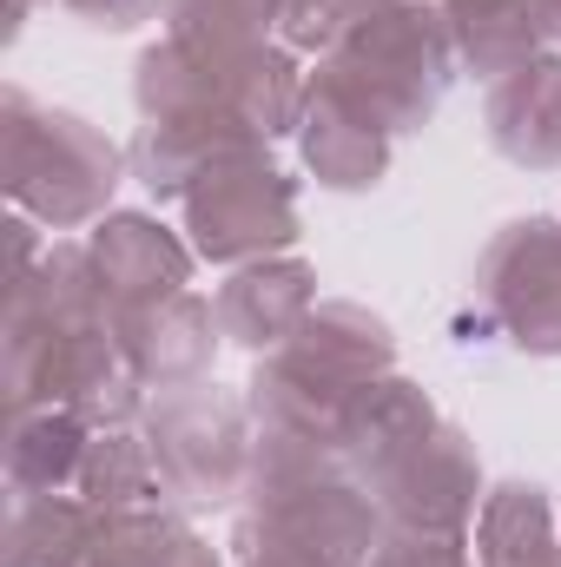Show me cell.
<instances>
[{
  "mask_svg": "<svg viewBox=\"0 0 561 567\" xmlns=\"http://www.w3.org/2000/svg\"><path fill=\"white\" fill-rule=\"evenodd\" d=\"M7 410H73L86 429H126L140 383L113 337V303L86 245H47L33 278L7 290Z\"/></svg>",
  "mask_w": 561,
  "mask_h": 567,
  "instance_id": "obj_1",
  "label": "cell"
},
{
  "mask_svg": "<svg viewBox=\"0 0 561 567\" xmlns=\"http://www.w3.org/2000/svg\"><path fill=\"white\" fill-rule=\"evenodd\" d=\"M390 370H397V337L384 317H370L364 303H317L272 357H258L245 410L272 435L337 449L344 410Z\"/></svg>",
  "mask_w": 561,
  "mask_h": 567,
  "instance_id": "obj_2",
  "label": "cell"
},
{
  "mask_svg": "<svg viewBox=\"0 0 561 567\" xmlns=\"http://www.w3.org/2000/svg\"><path fill=\"white\" fill-rule=\"evenodd\" d=\"M456 66L462 60L449 40V13L436 0H397L317 60L310 93L364 113L370 126H384L397 140V133H417L436 120Z\"/></svg>",
  "mask_w": 561,
  "mask_h": 567,
  "instance_id": "obj_3",
  "label": "cell"
},
{
  "mask_svg": "<svg viewBox=\"0 0 561 567\" xmlns=\"http://www.w3.org/2000/svg\"><path fill=\"white\" fill-rule=\"evenodd\" d=\"M120 178H126V158L93 120L40 106L20 86L0 93V185L20 205V218L47 231L100 225Z\"/></svg>",
  "mask_w": 561,
  "mask_h": 567,
  "instance_id": "obj_4",
  "label": "cell"
},
{
  "mask_svg": "<svg viewBox=\"0 0 561 567\" xmlns=\"http://www.w3.org/2000/svg\"><path fill=\"white\" fill-rule=\"evenodd\" d=\"M145 449L159 468V502L178 515H205L225 502H245L252 482V442L258 423L245 410V396H225L212 383L192 390H159V403L145 410Z\"/></svg>",
  "mask_w": 561,
  "mask_h": 567,
  "instance_id": "obj_5",
  "label": "cell"
},
{
  "mask_svg": "<svg viewBox=\"0 0 561 567\" xmlns=\"http://www.w3.org/2000/svg\"><path fill=\"white\" fill-rule=\"evenodd\" d=\"M178 212H185L192 258H205L218 271L265 265V258H284L297 245V185L272 165L265 145H245V152L212 158L185 185Z\"/></svg>",
  "mask_w": 561,
  "mask_h": 567,
  "instance_id": "obj_6",
  "label": "cell"
},
{
  "mask_svg": "<svg viewBox=\"0 0 561 567\" xmlns=\"http://www.w3.org/2000/svg\"><path fill=\"white\" fill-rule=\"evenodd\" d=\"M476 297L516 350L561 357V218L502 225L476 265Z\"/></svg>",
  "mask_w": 561,
  "mask_h": 567,
  "instance_id": "obj_7",
  "label": "cell"
},
{
  "mask_svg": "<svg viewBox=\"0 0 561 567\" xmlns=\"http://www.w3.org/2000/svg\"><path fill=\"white\" fill-rule=\"evenodd\" d=\"M377 515L384 528H410V535H469L482 515V468L476 449L462 442L456 423H436L404 462H390L377 482Z\"/></svg>",
  "mask_w": 561,
  "mask_h": 567,
  "instance_id": "obj_8",
  "label": "cell"
},
{
  "mask_svg": "<svg viewBox=\"0 0 561 567\" xmlns=\"http://www.w3.org/2000/svg\"><path fill=\"white\" fill-rule=\"evenodd\" d=\"M113 337H120V357H126L140 390H192V383H205L212 357L225 343L218 310L205 297H192V290L113 317Z\"/></svg>",
  "mask_w": 561,
  "mask_h": 567,
  "instance_id": "obj_9",
  "label": "cell"
},
{
  "mask_svg": "<svg viewBox=\"0 0 561 567\" xmlns=\"http://www.w3.org/2000/svg\"><path fill=\"white\" fill-rule=\"evenodd\" d=\"M86 258H93V278L106 290L113 317L145 310V303H165L192 284V245L172 238L159 218L145 212H106L93 231H86Z\"/></svg>",
  "mask_w": 561,
  "mask_h": 567,
  "instance_id": "obj_10",
  "label": "cell"
},
{
  "mask_svg": "<svg viewBox=\"0 0 561 567\" xmlns=\"http://www.w3.org/2000/svg\"><path fill=\"white\" fill-rule=\"evenodd\" d=\"M212 310H218V330L225 343L252 350V357H272L284 337L317 310V271L304 258H265V265H245L212 290Z\"/></svg>",
  "mask_w": 561,
  "mask_h": 567,
  "instance_id": "obj_11",
  "label": "cell"
},
{
  "mask_svg": "<svg viewBox=\"0 0 561 567\" xmlns=\"http://www.w3.org/2000/svg\"><path fill=\"white\" fill-rule=\"evenodd\" d=\"M482 133L489 145L522 165V172H555L561 165V53H542L516 73H502L482 100Z\"/></svg>",
  "mask_w": 561,
  "mask_h": 567,
  "instance_id": "obj_12",
  "label": "cell"
},
{
  "mask_svg": "<svg viewBox=\"0 0 561 567\" xmlns=\"http://www.w3.org/2000/svg\"><path fill=\"white\" fill-rule=\"evenodd\" d=\"M442 423L436 416V403L422 396L417 383H404L397 370L390 377H377L350 410H344V429H337V449H344V462H350V475L370 488L390 462H404L410 449H417L429 429Z\"/></svg>",
  "mask_w": 561,
  "mask_h": 567,
  "instance_id": "obj_13",
  "label": "cell"
},
{
  "mask_svg": "<svg viewBox=\"0 0 561 567\" xmlns=\"http://www.w3.org/2000/svg\"><path fill=\"white\" fill-rule=\"evenodd\" d=\"M245 145H272V140H258V133H252L245 120H232V113H185V120H152V126H140L126 165H133V178H140L152 198H185V185H192L212 158L245 152Z\"/></svg>",
  "mask_w": 561,
  "mask_h": 567,
  "instance_id": "obj_14",
  "label": "cell"
},
{
  "mask_svg": "<svg viewBox=\"0 0 561 567\" xmlns=\"http://www.w3.org/2000/svg\"><path fill=\"white\" fill-rule=\"evenodd\" d=\"M449 40H456V60L476 73V80H502L529 60L549 53L555 40V20L542 13V0H449Z\"/></svg>",
  "mask_w": 561,
  "mask_h": 567,
  "instance_id": "obj_15",
  "label": "cell"
},
{
  "mask_svg": "<svg viewBox=\"0 0 561 567\" xmlns=\"http://www.w3.org/2000/svg\"><path fill=\"white\" fill-rule=\"evenodd\" d=\"M212 53V47H205ZM212 66H218V100L258 133V140H278V133H297V120H304V100H310V80L297 73V60H290V47H225V53H212Z\"/></svg>",
  "mask_w": 561,
  "mask_h": 567,
  "instance_id": "obj_16",
  "label": "cell"
},
{
  "mask_svg": "<svg viewBox=\"0 0 561 567\" xmlns=\"http://www.w3.org/2000/svg\"><path fill=\"white\" fill-rule=\"evenodd\" d=\"M297 152H304L310 178H317V185H330V192H370V185L390 172V133H384V126H370L364 113H350V106L324 100V93H310V100H304Z\"/></svg>",
  "mask_w": 561,
  "mask_h": 567,
  "instance_id": "obj_17",
  "label": "cell"
},
{
  "mask_svg": "<svg viewBox=\"0 0 561 567\" xmlns=\"http://www.w3.org/2000/svg\"><path fill=\"white\" fill-rule=\"evenodd\" d=\"M93 429L73 410H13L7 423V488L20 495H67L80 482Z\"/></svg>",
  "mask_w": 561,
  "mask_h": 567,
  "instance_id": "obj_18",
  "label": "cell"
},
{
  "mask_svg": "<svg viewBox=\"0 0 561 567\" xmlns=\"http://www.w3.org/2000/svg\"><path fill=\"white\" fill-rule=\"evenodd\" d=\"M476 567H542L561 555V528L555 508L536 482H496L482 495L476 515V542H469Z\"/></svg>",
  "mask_w": 561,
  "mask_h": 567,
  "instance_id": "obj_19",
  "label": "cell"
},
{
  "mask_svg": "<svg viewBox=\"0 0 561 567\" xmlns=\"http://www.w3.org/2000/svg\"><path fill=\"white\" fill-rule=\"evenodd\" d=\"M100 522L80 495H20L7 515V567H93Z\"/></svg>",
  "mask_w": 561,
  "mask_h": 567,
  "instance_id": "obj_20",
  "label": "cell"
},
{
  "mask_svg": "<svg viewBox=\"0 0 561 567\" xmlns=\"http://www.w3.org/2000/svg\"><path fill=\"white\" fill-rule=\"evenodd\" d=\"M93 567H218V555L178 508L145 502V508H126V515L100 522Z\"/></svg>",
  "mask_w": 561,
  "mask_h": 567,
  "instance_id": "obj_21",
  "label": "cell"
},
{
  "mask_svg": "<svg viewBox=\"0 0 561 567\" xmlns=\"http://www.w3.org/2000/svg\"><path fill=\"white\" fill-rule=\"evenodd\" d=\"M73 495L86 508H100V515H126V508L159 502V468H152L145 435H133V429H93Z\"/></svg>",
  "mask_w": 561,
  "mask_h": 567,
  "instance_id": "obj_22",
  "label": "cell"
},
{
  "mask_svg": "<svg viewBox=\"0 0 561 567\" xmlns=\"http://www.w3.org/2000/svg\"><path fill=\"white\" fill-rule=\"evenodd\" d=\"M290 7L297 0H159V20L172 40L225 53V47H265L272 27L290 20Z\"/></svg>",
  "mask_w": 561,
  "mask_h": 567,
  "instance_id": "obj_23",
  "label": "cell"
},
{
  "mask_svg": "<svg viewBox=\"0 0 561 567\" xmlns=\"http://www.w3.org/2000/svg\"><path fill=\"white\" fill-rule=\"evenodd\" d=\"M384 7H397V0H297L290 7V20H284V40L297 47V53H330L337 40H350L364 20H377Z\"/></svg>",
  "mask_w": 561,
  "mask_h": 567,
  "instance_id": "obj_24",
  "label": "cell"
},
{
  "mask_svg": "<svg viewBox=\"0 0 561 567\" xmlns=\"http://www.w3.org/2000/svg\"><path fill=\"white\" fill-rule=\"evenodd\" d=\"M370 567H476L469 535H410V528H384Z\"/></svg>",
  "mask_w": 561,
  "mask_h": 567,
  "instance_id": "obj_25",
  "label": "cell"
},
{
  "mask_svg": "<svg viewBox=\"0 0 561 567\" xmlns=\"http://www.w3.org/2000/svg\"><path fill=\"white\" fill-rule=\"evenodd\" d=\"M27 7L33 0H7V33H20L27 27ZM67 13H80L86 27H106V33H133L140 20L159 13V0H60Z\"/></svg>",
  "mask_w": 561,
  "mask_h": 567,
  "instance_id": "obj_26",
  "label": "cell"
},
{
  "mask_svg": "<svg viewBox=\"0 0 561 567\" xmlns=\"http://www.w3.org/2000/svg\"><path fill=\"white\" fill-rule=\"evenodd\" d=\"M232 567H310V561H290V555H258V548H238Z\"/></svg>",
  "mask_w": 561,
  "mask_h": 567,
  "instance_id": "obj_27",
  "label": "cell"
},
{
  "mask_svg": "<svg viewBox=\"0 0 561 567\" xmlns=\"http://www.w3.org/2000/svg\"><path fill=\"white\" fill-rule=\"evenodd\" d=\"M542 13H549V20H555V33H561V0H542Z\"/></svg>",
  "mask_w": 561,
  "mask_h": 567,
  "instance_id": "obj_28",
  "label": "cell"
},
{
  "mask_svg": "<svg viewBox=\"0 0 561 567\" xmlns=\"http://www.w3.org/2000/svg\"><path fill=\"white\" fill-rule=\"evenodd\" d=\"M436 7H449V0H436Z\"/></svg>",
  "mask_w": 561,
  "mask_h": 567,
  "instance_id": "obj_29",
  "label": "cell"
}]
</instances>
